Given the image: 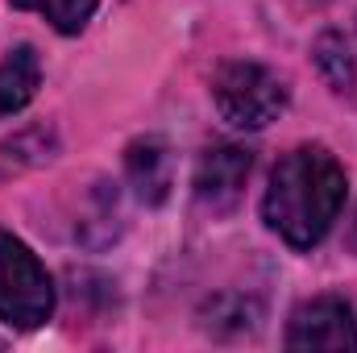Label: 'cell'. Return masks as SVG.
Segmentation results:
<instances>
[{
	"mask_svg": "<svg viewBox=\"0 0 357 353\" xmlns=\"http://www.w3.org/2000/svg\"><path fill=\"white\" fill-rule=\"evenodd\" d=\"M345 187V167L324 146H299L278 158L262 200V216L291 250H312L341 216Z\"/></svg>",
	"mask_w": 357,
	"mask_h": 353,
	"instance_id": "cell-1",
	"label": "cell"
},
{
	"mask_svg": "<svg viewBox=\"0 0 357 353\" xmlns=\"http://www.w3.org/2000/svg\"><path fill=\"white\" fill-rule=\"evenodd\" d=\"M54 312V278L38 254L0 229V320L8 329H38Z\"/></svg>",
	"mask_w": 357,
	"mask_h": 353,
	"instance_id": "cell-2",
	"label": "cell"
},
{
	"mask_svg": "<svg viewBox=\"0 0 357 353\" xmlns=\"http://www.w3.org/2000/svg\"><path fill=\"white\" fill-rule=\"evenodd\" d=\"M212 100H216V112L233 129H266L270 121L282 117L291 96H287V84L278 80V71H270L254 59H233L216 71Z\"/></svg>",
	"mask_w": 357,
	"mask_h": 353,
	"instance_id": "cell-3",
	"label": "cell"
},
{
	"mask_svg": "<svg viewBox=\"0 0 357 353\" xmlns=\"http://www.w3.org/2000/svg\"><path fill=\"white\" fill-rule=\"evenodd\" d=\"M287 350H357V312L341 295H316L295 308Z\"/></svg>",
	"mask_w": 357,
	"mask_h": 353,
	"instance_id": "cell-4",
	"label": "cell"
},
{
	"mask_svg": "<svg viewBox=\"0 0 357 353\" xmlns=\"http://www.w3.org/2000/svg\"><path fill=\"white\" fill-rule=\"evenodd\" d=\"M254 154L241 146H212L204 150L195 167V204L208 212H229L241 200V187L250 179Z\"/></svg>",
	"mask_w": 357,
	"mask_h": 353,
	"instance_id": "cell-5",
	"label": "cell"
},
{
	"mask_svg": "<svg viewBox=\"0 0 357 353\" xmlns=\"http://www.w3.org/2000/svg\"><path fill=\"white\" fill-rule=\"evenodd\" d=\"M125 171L146 204H162L171 195V150L162 137H137L125 154Z\"/></svg>",
	"mask_w": 357,
	"mask_h": 353,
	"instance_id": "cell-6",
	"label": "cell"
},
{
	"mask_svg": "<svg viewBox=\"0 0 357 353\" xmlns=\"http://www.w3.org/2000/svg\"><path fill=\"white\" fill-rule=\"evenodd\" d=\"M42 88V59L33 46H13L0 59V117L21 112Z\"/></svg>",
	"mask_w": 357,
	"mask_h": 353,
	"instance_id": "cell-7",
	"label": "cell"
},
{
	"mask_svg": "<svg viewBox=\"0 0 357 353\" xmlns=\"http://www.w3.org/2000/svg\"><path fill=\"white\" fill-rule=\"evenodd\" d=\"M13 4H17V8L42 13L59 33H79V29L91 21V13H96L100 0H13Z\"/></svg>",
	"mask_w": 357,
	"mask_h": 353,
	"instance_id": "cell-8",
	"label": "cell"
},
{
	"mask_svg": "<svg viewBox=\"0 0 357 353\" xmlns=\"http://www.w3.org/2000/svg\"><path fill=\"white\" fill-rule=\"evenodd\" d=\"M316 63H320V71L328 75V84L337 91H345L354 84V59H349V50H345V42L337 33H324L316 42Z\"/></svg>",
	"mask_w": 357,
	"mask_h": 353,
	"instance_id": "cell-9",
	"label": "cell"
},
{
	"mask_svg": "<svg viewBox=\"0 0 357 353\" xmlns=\"http://www.w3.org/2000/svg\"><path fill=\"white\" fill-rule=\"evenodd\" d=\"M354 246H357V220H354Z\"/></svg>",
	"mask_w": 357,
	"mask_h": 353,
	"instance_id": "cell-10",
	"label": "cell"
}]
</instances>
